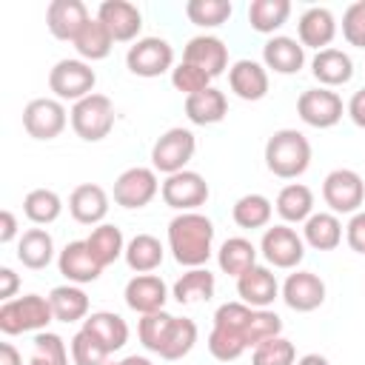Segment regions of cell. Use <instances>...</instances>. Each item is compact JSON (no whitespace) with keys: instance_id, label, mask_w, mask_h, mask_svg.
Returning a JSON list of instances; mask_svg holds the SVG:
<instances>
[{"instance_id":"cell-57","label":"cell","mask_w":365,"mask_h":365,"mask_svg":"<svg viewBox=\"0 0 365 365\" xmlns=\"http://www.w3.org/2000/svg\"><path fill=\"white\" fill-rule=\"evenodd\" d=\"M114 365H154L148 356H137V354H131V356H123L120 362H114Z\"/></svg>"},{"instance_id":"cell-15","label":"cell","mask_w":365,"mask_h":365,"mask_svg":"<svg viewBox=\"0 0 365 365\" xmlns=\"http://www.w3.org/2000/svg\"><path fill=\"white\" fill-rule=\"evenodd\" d=\"M111 34L114 43H137L140 29H143V14L134 3L128 0H103L97 14H94Z\"/></svg>"},{"instance_id":"cell-53","label":"cell","mask_w":365,"mask_h":365,"mask_svg":"<svg viewBox=\"0 0 365 365\" xmlns=\"http://www.w3.org/2000/svg\"><path fill=\"white\" fill-rule=\"evenodd\" d=\"M17 288H20V277H17L9 265H3V268H0V299H3V302H6V299H14Z\"/></svg>"},{"instance_id":"cell-27","label":"cell","mask_w":365,"mask_h":365,"mask_svg":"<svg viewBox=\"0 0 365 365\" xmlns=\"http://www.w3.org/2000/svg\"><path fill=\"white\" fill-rule=\"evenodd\" d=\"M83 328H86L94 339H100L108 354L120 351V348L128 342V325H125V319H123L120 314H114V311H91V314L83 319Z\"/></svg>"},{"instance_id":"cell-37","label":"cell","mask_w":365,"mask_h":365,"mask_svg":"<svg viewBox=\"0 0 365 365\" xmlns=\"http://www.w3.org/2000/svg\"><path fill=\"white\" fill-rule=\"evenodd\" d=\"M231 217H234V222L240 228H248V231L265 228L271 222V217H274V202L265 194H242L234 202Z\"/></svg>"},{"instance_id":"cell-41","label":"cell","mask_w":365,"mask_h":365,"mask_svg":"<svg viewBox=\"0 0 365 365\" xmlns=\"http://www.w3.org/2000/svg\"><path fill=\"white\" fill-rule=\"evenodd\" d=\"M234 6L228 0H188L185 3V17L200 26V29H217L228 23Z\"/></svg>"},{"instance_id":"cell-45","label":"cell","mask_w":365,"mask_h":365,"mask_svg":"<svg viewBox=\"0 0 365 365\" xmlns=\"http://www.w3.org/2000/svg\"><path fill=\"white\" fill-rule=\"evenodd\" d=\"M279 334H282V319H279V314L271 311V308H254L251 322H248V328H245V345H248V348H257L259 342L274 339V336H279Z\"/></svg>"},{"instance_id":"cell-42","label":"cell","mask_w":365,"mask_h":365,"mask_svg":"<svg viewBox=\"0 0 365 365\" xmlns=\"http://www.w3.org/2000/svg\"><path fill=\"white\" fill-rule=\"evenodd\" d=\"M171 322H174V314H168V311H154V314L140 317L137 336H140L143 348L151 351V354H160V348L165 345V336H168Z\"/></svg>"},{"instance_id":"cell-31","label":"cell","mask_w":365,"mask_h":365,"mask_svg":"<svg viewBox=\"0 0 365 365\" xmlns=\"http://www.w3.org/2000/svg\"><path fill=\"white\" fill-rule=\"evenodd\" d=\"M125 265L137 274H151L163 265V257H165V248L163 242L154 237V234H134L128 242H125Z\"/></svg>"},{"instance_id":"cell-36","label":"cell","mask_w":365,"mask_h":365,"mask_svg":"<svg viewBox=\"0 0 365 365\" xmlns=\"http://www.w3.org/2000/svg\"><path fill=\"white\" fill-rule=\"evenodd\" d=\"M111 46H114V40H111L108 29H106L97 17H88V23H86V26L80 29V34L74 37V48H77L80 60H86V63L106 60V57L111 54Z\"/></svg>"},{"instance_id":"cell-13","label":"cell","mask_w":365,"mask_h":365,"mask_svg":"<svg viewBox=\"0 0 365 365\" xmlns=\"http://www.w3.org/2000/svg\"><path fill=\"white\" fill-rule=\"evenodd\" d=\"M297 114L311 128H334L345 114V103L336 91L317 86V88H308V91L299 94Z\"/></svg>"},{"instance_id":"cell-40","label":"cell","mask_w":365,"mask_h":365,"mask_svg":"<svg viewBox=\"0 0 365 365\" xmlns=\"http://www.w3.org/2000/svg\"><path fill=\"white\" fill-rule=\"evenodd\" d=\"M194 345H197V322L188 317H174L168 336H165V345L160 348V359H168V362L182 359L191 354Z\"/></svg>"},{"instance_id":"cell-58","label":"cell","mask_w":365,"mask_h":365,"mask_svg":"<svg viewBox=\"0 0 365 365\" xmlns=\"http://www.w3.org/2000/svg\"><path fill=\"white\" fill-rule=\"evenodd\" d=\"M111 365H114V362H111Z\"/></svg>"},{"instance_id":"cell-6","label":"cell","mask_w":365,"mask_h":365,"mask_svg":"<svg viewBox=\"0 0 365 365\" xmlns=\"http://www.w3.org/2000/svg\"><path fill=\"white\" fill-rule=\"evenodd\" d=\"M94 83H97V74H94L91 63H86L80 57L57 60L54 68L48 71V88L54 91V97L60 103L63 100L80 103L83 97L94 94Z\"/></svg>"},{"instance_id":"cell-14","label":"cell","mask_w":365,"mask_h":365,"mask_svg":"<svg viewBox=\"0 0 365 365\" xmlns=\"http://www.w3.org/2000/svg\"><path fill=\"white\" fill-rule=\"evenodd\" d=\"M279 297L282 302L297 311V314H308V311H317L322 302H325V282L319 274L314 271H291L285 277V282L279 285Z\"/></svg>"},{"instance_id":"cell-18","label":"cell","mask_w":365,"mask_h":365,"mask_svg":"<svg viewBox=\"0 0 365 365\" xmlns=\"http://www.w3.org/2000/svg\"><path fill=\"white\" fill-rule=\"evenodd\" d=\"M88 17L91 14L83 0H51L46 9V26H48L51 37L68 40V43H74V37L88 23Z\"/></svg>"},{"instance_id":"cell-9","label":"cell","mask_w":365,"mask_h":365,"mask_svg":"<svg viewBox=\"0 0 365 365\" xmlns=\"http://www.w3.org/2000/svg\"><path fill=\"white\" fill-rule=\"evenodd\" d=\"M160 194V180H157V171L148 168V165H131L125 168L117 180H114V188H111V197L120 208H145L154 197Z\"/></svg>"},{"instance_id":"cell-48","label":"cell","mask_w":365,"mask_h":365,"mask_svg":"<svg viewBox=\"0 0 365 365\" xmlns=\"http://www.w3.org/2000/svg\"><path fill=\"white\" fill-rule=\"evenodd\" d=\"M251 314H254V308L245 305L242 299L222 302V305L214 311V328H225V331L242 334V339H245V328H248V322H251Z\"/></svg>"},{"instance_id":"cell-30","label":"cell","mask_w":365,"mask_h":365,"mask_svg":"<svg viewBox=\"0 0 365 365\" xmlns=\"http://www.w3.org/2000/svg\"><path fill=\"white\" fill-rule=\"evenodd\" d=\"M86 245H88V251H91V257L97 259L100 268L114 265V262L125 254V237H123V231H120L117 225H111V222L94 225L91 234L86 237Z\"/></svg>"},{"instance_id":"cell-49","label":"cell","mask_w":365,"mask_h":365,"mask_svg":"<svg viewBox=\"0 0 365 365\" xmlns=\"http://www.w3.org/2000/svg\"><path fill=\"white\" fill-rule=\"evenodd\" d=\"M171 86H174L177 91H182L185 97H191V94H200V91H205V88H211V77H208L202 68H197V66L180 60V63L171 68Z\"/></svg>"},{"instance_id":"cell-16","label":"cell","mask_w":365,"mask_h":365,"mask_svg":"<svg viewBox=\"0 0 365 365\" xmlns=\"http://www.w3.org/2000/svg\"><path fill=\"white\" fill-rule=\"evenodd\" d=\"M125 305L145 317V314H154V311H165V299H168V285L163 282V277L157 274H137L125 282Z\"/></svg>"},{"instance_id":"cell-46","label":"cell","mask_w":365,"mask_h":365,"mask_svg":"<svg viewBox=\"0 0 365 365\" xmlns=\"http://www.w3.org/2000/svg\"><path fill=\"white\" fill-rule=\"evenodd\" d=\"M68 351H71L74 365H108V362H106V359H108L106 345H103L100 339H94L86 328H80V331L71 336Z\"/></svg>"},{"instance_id":"cell-44","label":"cell","mask_w":365,"mask_h":365,"mask_svg":"<svg viewBox=\"0 0 365 365\" xmlns=\"http://www.w3.org/2000/svg\"><path fill=\"white\" fill-rule=\"evenodd\" d=\"M294 362H297V348L282 334L251 348V365H294Z\"/></svg>"},{"instance_id":"cell-26","label":"cell","mask_w":365,"mask_h":365,"mask_svg":"<svg viewBox=\"0 0 365 365\" xmlns=\"http://www.w3.org/2000/svg\"><path fill=\"white\" fill-rule=\"evenodd\" d=\"M302 240L314 251H334L342 242V222L331 211H314L302 222Z\"/></svg>"},{"instance_id":"cell-24","label":"cell","mask_w":365,"mask_h":365,"mask_svg":"<svg viewBox=\"0 0 365 365\" xmlns=\"http://www.w3.org/2000/svg\"><path fill=\"white\" fill-rule=\"evenodd\" d=\"M68 214L80 225H100L108 214V194L97 182H83L68 194Z\"/></svg>"},{"instance_id":"cell-12","label":"cell","mask_w":365,"mask_h":365,"mask_svg":"<svg viewBox=\"0 0 365 365\" xmlns=\"http://www.w3.org/2000/svg\"><path fill=\"white\" fill-rule=\"evenodd\" d=\"M68 125V111L57 97H34L23 108V128L34 140H54Z\"/></svg>"},{"instance_id":"cell-22","label":"cell","mask_w":365,"mask_h":365,"mask_svg":"<svg viewBox=\"0 0 365 365\" xmlns=\"http://www.w3.org/2000/svg\"><path fill=\"white\" fill-rule=\"evenodd\" d=\"M237 294L251 308H268L279 297V282L268 265H254L242 277H237Z\"/></svg>"},{"instance_id":"cell-23","label":"cell","mask_w":365,"mask_h":365,"mask_svg":"<svg viewBox=\"0 0 365 365\" xmlns=\"http://www.w3.org/2000/svg\"><path fill=\"white\" fill-rule=\"evenodd\" d=\"M262 66L274 74H297L305 66V48L294 37L274 34L262 46Z\"/></svg>"},{"instance_id":"cell-34","label":"cell","mask_w":365,"mask_h":365,"mask_svg":"<svg viewBox=\"0 0 365 365\" xmlns=\"http://www.w3.org/2000/svg\"><path fill=\"white\" fill-rule=\"evenodd\" d=\"M217 291V279L208 268H188L171 288V297L180 305H194V302H208Z\"/></svg>"},{"instance_id":"cell-43","label":"cell","mask_w":365,"mask_h":365,"mask_svg":"<svg viewBox=\"0 0 365 365\" xmlns=\"http://www.w3.org/2000/svg\"><path fill=\"white\" fill-rule=\"evenodd\" d=\"M31 345H34V354H31L29 365H68V348L60 334L40 331V334H34Z\"/></svg>"},{"instance_id":"cell-1","label":"cell","mask_w":365,"mask_h":365,"mask_svg":"<svg viewBox=\"0 0 365 365\" xmlns=\"http://www.w3.org/2000/svg\"><path fill=\"white\" fill-rule=\"evenodd\" d=\"M168 251L182 268H202L214 254V222L200 211H182L168 222Z\"/></svg>"},{"instance_id":"cell-25","label":"cell","mask_w":365,"mask_h":365,"mask_svg":"<svg viewBox=\"0 0 365 365\" xmlns=\"http://www.w3.org/2000/svg\"><path fill=\"white\" fill-rule=\"evenodd\" d=\"M311 74L317 77V83L322 88H336V86L351 83V77H354V60L342 48H322L311 60Z\"/></svg>"},{"instance_id":"cell-51","label":"cell","mask_w":365,"mask_h":365,"mask_svg":"<svg viewBox=\"0 0 365 365\" xmlns=\"http://www.w3.org/2000/svg\"><path fill=\"white\" fill-rule=\"evenodd\" d=\"M345 240H348L351 251L365 254V211L351 214V220H348V225H345Z\"/></svg>"},{"instance_id":"cell-5","label":"cell","mask_w":365,"mask_h":365,"mask_svg":"<svg viewBox=\"0 0 365 365\" xmlns=\"http://www.w3.org/2000/svg\"><path fill=\"white\" fill-rule=\"evenodd\" d=\"M197 151V140H194V131L191 128H182V125H174L168 131H163L157 137V143L151 145V168L171 177L177 171H185V165L191 163Z\"/></svg>"},{"instance_id":"cell-29","label":"cell","mask_w":365,"mask_h":365,"mask_svg":"<svg viewBox=\"0 0 365 365\" xmlns=\"http://www.w3.org/2000/svg\"><path fill=\"white\" fill-rule=\"evenodd\" d=\"M274 208H277V214L282 217L285 225L305 222L314 214V191L305 182H288V185L279 188Z\"/></svg>"},{"instance_id":"cell-32","label":"cell","mask_w":365,"mask_h":365,"mask_svg":"<svg viewBox=\"0 0 365 365\" xmlns=\"http://www.w3.org/2000/svg\"><path fill=\"white\" fill-rule=\"evenodd\" d=\"M257 254H259V248L251 240H245V237H228L220 245V251H217V265H220L222 274H228V277L237 279L248 268L257 265Z\"/></svg>"},{"instance_id":"cell-28","label":"cell","mask_w":365,"mask_h":365,"mask_svg":"<svg viewBox=\"0 0 365 365\" xmlns=\"http://www.w3.org/2000/svg\"><path fill=\"white\" fill-rule=\"evenodd\" d=\"M225 114H228V97L214 86L185 97V117L194 125H217L225 120Z\"/></svg>"},{"instance_id":"cell-2","label":"cell","mask_w":365,"mask_h":365,"mask_svg":"<svg viewBox=\"0 0 365 365\" xmlns=\"http://www.w3.org/2000/svg\"><path fill=\"white\" fill-rule=\"evenodd\" d=\"M311 165V143L297 128H279L265 143V168L279 180H297Z\"/></svg>"},{"instance_id":"cell-11","label":"cell","mask_w":365,"mask_h":365,"mask_svg":"<svg viewBox=\"0 0 365 365\" xmlns=\"http://www.w3.org/2000/svg\"><path fill=\"white\" fill-rule=\"evenodd\" d=\"M125 66L137 77H160L168 68H174V48L163 37H140L134 46L125 51Z\"/></svg>"},{"instance_id":"cell-55","label":"cell","mask_w":365,"mask_h":365,"mask_svg":"<svg viewBox=\"0 0 365 365\" xmlns=\"http://www.w3.org/2000/svg\"><path fill=\"white\" fill-rule=\"evenodd\" d=\"M0 365H23V356H20V351L11 342L0 345Z\"/></svg>"},{"instance_id":"cell-47","label":"cell","mask_w":365,"mask_h":365,"mask_svg":"<svg viewBox=\"0 0 365 365\" xmlns=\"http://www.w3.org/2000/svg\"><path fill=\"white\" fill-rule=\"evenodd\" d=\"M208 351L220 362H234V359H240L248 351V345H245L242 334H234V331H225V328H211V334H208Z\"/></svg>"},{"instance_id":"cell-19","label":"cell","mask_w":365,"mask_h":365,"mask_svg":"<svg viewBox=\"0 0 365 365\" xmlns=\"http://www.w3.org/2000/svg\"><path fill=\"white\" fill-rule=\"evenodd\" d=\"M297 37L302 43V48H331V40L336 37V20L331 14V9L325 6H311L299 14L297 20Z\"/></svg>"},{"instance_id":"cell-38","label":"cell","mask_w":365,"mask_h":365,"mask_svg":"<svg viewBox=\"0 0 365 365\" xmlns=\"http://www.w3.org/2000/svg\"><path fill=\"white\" fill-rule=\"evenodd\" d=\"M291 14L288 0H251L248 6V26L259 34H274L277 29L285 26Z\"/></svg>"},{"instance_id":"cell-3","label":"cell","mask_w":365,"mask_h":365,"mask_svg":"<svg viewBox=\"0 0 365 365\" xmlns=\"http://www.w3.org/2000/svg\"><path fill=\"white\" fill-rule=\"evenodd\" d=\"M48 322H54L48 297L26 294V297L6 299L0 305V331L6 336H17V334H29V331L40 334V331H48Z\"/></svg>"},{"instance_id":"cell-7","label":"cell","mask_w":365,"mask_h":365,"mask_svg":"<svg viewBox=\"0 0 365 365\" xmlns=\"http://www.w3.org/2000/svg\"><path fill=\"white\" fill-rule=\"evenodd\" d=\"M259 254L271 268L297 271V265L305 259V240L285 222L265 228L259 240Z\"/></svg>"},{"instance_id":"cell-21","label":"cell","mask_w":365,"mask_h":365,"mask_svg":"<svg viewBox=\"0 0 365 365\" xmlns=\"http://www.w3.org/2000/svg\"><path fill=\"white\" fill-rule=\"evenodd\" d=\"M57 268L60 274L66 277V282L71 285H86V282H94L100 279L103 268L97 265V259L91 257L86 240H71L60 254H57Z\"/></svg>"},{"instance_id":"cell-35","label":"cell","mask_w":365,"mask_h":365,"mask_svg":"<svg viewBox=\"0 0 365 365\" xmlns=\"http://www.w3.org/2000/svg\"><path fill=\"white\" fill-rule=\"evenodd\" d=\"M48 302H51V311H54V319L57 322H80L88 317V297L80 285H57L48 291Z\"/></svg>"},{"instance_id":"cell-39","label":"cell","mask_w":365,"mask_h":365,"mask_svg":"<svg viewBox=\"0 0 365 365\" xmlns=\"http://www.w3.org/2000/svg\"><path fill=\"white\" fill-rule=\"evenodd\" d=\"M23 214L34 225H51L63 214V200L51 188H31L23 197Z\"/></svg>"},{"instance_id":"cell-54","label":"cell","mask_w":365,"mask_h":365,"mask_svg":"<svg viewBox=\"0 0 365 365\" xmlns=\"http://www.w3.org/2000/svg\"><path fill=\"white\" fill-rule=\"evenodd\" d=\"M14 237H17V217H14V211L3 208L0 211V242L9 245Z\"/></svg>"},{"instance_id":"cell-56","label":"cell","mask_w":365,"mask_h":365,"mask_svg":"<svg viewBox=\"0 0 365 365\" xmlns=\"http://www.w3.org/2000/svg\"><path fill=\"white\" fill-rule=\"evenodd\" d=\"M297 365H331V362L322 354H305V356L297 359Z\"/></svg>"},{"instance_id":"cell-4","label":"cell","mask_w":365,"mask_h":365,"mask_svg":"<svg viewBox=\"0 0 365 365\" xmlns=\"http://www.w3.org/2000/svg\"><path fill=\"white\" fill-rule=\"evenodd\" d=\"M114 103L106 97V94H88L83 97L80 103L71 106L68 111V123L74 128V134L86 143H100L111 134L114 128Z\"/></svg>"},{"instance_id":"cell-8","label":"cell","mask_w":365,"mask_h":365,"mask_svg":"<svg viewBox=\"0 0 365 365\" xmlns=\"http://www.w3.org/2000/svg\"><path fill=\"white\" fill-rule=\"evenodd\" d=\"M322 200L331 214H356L365 202V180L354 168H334L322 180Z\"/></svg>"},{"instance_id":"cell-17","label":"cell","mask_w":365,"mask_h":365,"mask_svg":"<svg viewBox=\"0 0 365 365\" xmlns=\"http://www.w3.org/2000/svg\"><path fill=\"white\" fill-rule=\"evenodd\" d=\"M182 60L202 68L214 80V77L225 74V68H228V46L217 34H197L182 48Z\"/></svg>"},{"instance_id":"cell-10","label":"cell","mask_w":365,"mask_h":365,"mask_svg":"<svg viewBox=\"0 0 365 365\" xmlns=\"http://www.w3.org/2000/svg\"><path fill=\"white\" fill-rule=\"evenodd\" d=\"M208 194H211V188H208L205 177H202L200 171H191V168L165 177L163 185H160L163 202H165L168 208L180 211V214H182V211H197L200 205H205Z\"/></svg>"},{"instance_id":"cell-20","label":"cell","mask_w":365,"mask_h":365,"mask_svg":"<svg viewBox=\"0 0 365 365\" xmlns=\"http://www.w3.org/2000/svg\"><path fill=\"white\" fill-rule=\"evenodd\" d=\"M228 86H231V91H234L240 100L257 103V100H262V97L268 94V86H271L268 68H265L262 63H257V60L242 57V60H237V63L228 68Z\"/></svg>"},{"instance_id":"cell-50","label":"cell","mask_w":365,"mask_h":365,"mask_svg":"<svg viewBox=\"0 0 365 365\" xmlns=\"http://www.w3.org/2000/svg\"><path fill=\"white\" fill-rule=\"evenodd\" d=\"M342 37L356 46V48H365V0H356L345 9L342 14Z\"/></svg>"},{"instance_id":"cell-52","label":"cell","mask_w":365,"mask_h":365,"mask_svg":"<svg viewBox=\"0 0 365 365\" xmlns=\"http://www.w3.org/2000/svg\"><path fill=\"white\" fill-rule=\"evenodd\" d=\"M345 114L351 117L354 125L365 128V88H359V91L351 94V100H348V106H345Z\"/></svg>"},{"instance_id":"cell-33","label":"cell","mask_w":365,"mask_h":365,"mask_svg":"<svg viewBox=\"0 0 365 365\" xmlns=\"http://www.w3.org/2000/svg\"><path fill=\"white\" fill-rule=\"evenodd\" d=\"M17 259L23 262V268H31V271L48 268V262L54 259V240H51V234L46 228L23 231V237L17 242Z\"/></svg>"}]
</instances>
